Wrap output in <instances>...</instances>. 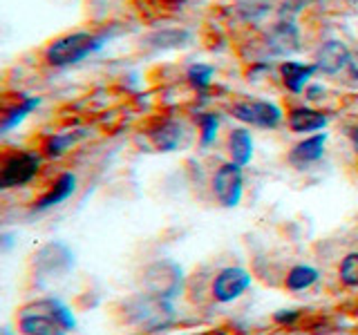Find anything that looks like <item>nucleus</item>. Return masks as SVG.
<instances>
[{"mask_svg": "<svg viewBox=\"0 0 358 335\" xmlns=\"http://www.w3.org/2000/svg\"><path fill=\"white\" fill-rule=\"evenodd\" d=\"M74 315L59 299H38L20 308L18 329L22 335H65L74 329Z\"/></svg>", "mask_w": 358, "mask_h": 335, "instance_id": "f257e3e1", "label": "nucleus"}, {"mask_svg": "<svg viewBox=\"0 0 358 335\" xmlns=\"http://www.w3.org/2000/svg\"><path fill=\"white\" fill-rule=\"evenodd\" d=\"M106 34H90V31H74L56 38L45 50V61L54 67H70L81 63L85 56L94 54L106 45Z\"/></svg>", "mask_w": 358, "mask_h": 335, "instance_id": "f03ea898", "label": "nucleus"}, {"mask_svg": "<svg viewBox=\"0 0 358 335\" xmlns=\"http://www.w3.org/2000/svg\"><path fill=\"white\" fill-rule=\"evenodd\" d=\"M128 322L134 327L145 329V331H155L166 327L168 322L173 320V304L171 299L164 297H155L150 293H143L139 297H134L128 302Z\"/></svg>", "mask_w": 358, "mask_h": 335, "instance_id": "7ed1b4c3", "label": "nucleus"}, {"mask_svg": "<svg viewBox=\"0 0 358 335\" xmlns=\"http://www.w3.org/2000/svg\"><path fill=\"white\" fill-rule=\"evenodd\" d=\"M184 284V275L182 268L175 262L164 260V262H155L143 271V286L145 293H150L155 297H164V299H173L179 295Z\"/></svg>", "mask_w": 358, "mask_h": 335, "instance_id": "20e7f679", "label": "nucleus"}, {"mask_svg": "<svg viewBox=\"0 0 358 335\" xmlns=\"http://www.w3.org/2000/svg\"><path fill=\"white\" fill-rule=\"evenodd\" d=\"M41 159L34 152H14L7 156L0 170V188H20L38 174Z\"/></svg>", "mask_w": 358, "mask_h": 335, "instance_id": "39448f33", "label": "nucleus"}, {"mask_svg": "<svg viewBox=\"0 0 358 335\" xmlns=\"http://www.w3.org/2000/svg\"><path fill=\"white\" fill-rule=\"evenodd\" d=\"M233 117L255 128L273 130L282 121V110L268 100H240L233 105Z\"/></svg>", "mask_w": 358, "mask_h": 335, "instance_id": "423d86ee", "label": "nucleus"}, {"mask_svg": "<svg viewBox=\"0 0 358 335\" xmlns=\"http://www.w3.org/2000/svg\"><path fill=\"white\" fill-rule=\"evenodd\" d=\"M242 165L224 163L213 177V193L224 208H235L242 201Z\"/></svg>", "mask_w": 358, "mask_h": 335, "instance_id": "0eeeda50", "label": "nucleus"}, {"mask_svg": "<svg viewBox=\"0 0 358 335\" xmlns=\"http://www.w3.org/2000/svg\"><path fill=\"white\" fill-rule=\"evenodd\" d=\"M249 286H251L249 271H244L240 266L222 268L215 275V279H213V297L222 302V304H229V302L238 299Z\"/></svg>", "mask_w": 358, "mask_h": 335, "instance_id": "6e6552de", "label": "nucleus"}, {"mask_svg": "<svg viewBox=\"0 0 358 335\" xmlns=\"http://www.w3.org/2000/svg\"><path fill=\"white\" fill-rule=\"evenodd\" d=\"M350 61H352V52L343 40H327L316 52L318 72L329 74V76L338 74L345 67H350Z\"/></svg>", "mask_w": 358, "mask_h": 335, "instance_id": "1a4fd4ad", "label": "nucleus"}, {"mask_svg": "<svg viewBox=\"0 0 358 335\" xmlns=\"http://www.w3.org/2000/svg\"><path fill=\"white\" fill-rule=\"evenodd\" d=\"M318 72L316 63H298V61H285L280 65V76L289 92L300 94L305 85L309 83V78Z\"/></svg>", "mask_w": 358, "mask_h": 335, "instance_id": "9d476101", "label": "nucleus"}, {"mask_svg": "<svg viewBox=\"0 0 358 335\" xmlns=\"http://www.w3.org/2000/svg\"><path fill=\"white\" fill-rule=\"evenodd\" d=\"M266 47H271L273 54H291L300 47V34L294 22H278V25L268 31Z\"/></svg>", "mask_w": 358, "mask_h": 335, "instance_id": "9b49d317", "label": "nucleus"}, {"mask_svg": "<svg viewBox=\"0 0 358 335\" xmlns=\"http://www.w3.org/2000/svg\"><path fill=\"white\" fill-rule=\"evenodd\" d=\"M324 141H327V134H313V137L300 141L298 145H294V150L289 154V161L296 168H305L313 161H318L322 152H324Z\"/></svg>", "mask_w": 358, "mask_h": 335, "instance_id": "f8f14e48", "label": "nucleus"}, {"mask_svg": "<svg viewBox=\"0 0 358 335\" xmlns=\"http://www.w3.org/2000/svg\"><path fill=\"white\" fill-rule=\"evenodd\" d=\"M76 190V177L72 172H63L59 179L54 181V186L50 188V193L48 195H43L36 204H34V210H50L54 206H59L63 204V201L70 197L72 193Z\"/></svg>", "mask_w": 358, "mask_h": 335, "instance_id": "ddd939ff", "label": "nucleus"}, {"mask_svg": "<svg viewBox=\"0 0 358 335\" xmlns=\"http://www.w3.org/2000/svg\"><path fill=\"white\" fill-rule=\"evenodd\" d=\"M327 121H329L327 114H322V112L311 110V107H296L289 112V128L298 134L318 132L327 126Z\"/></svg>", "mask_w": 358, "mask_h": 335, "instance_id": "4468645a", "label": "nucleus"}, {"mask_svg": "<svg viewBox=\"0 0 358 335\" xmlns=\"http://www.w3.org/2000/svg\"><path fill=\"white\" fill-rule=\"evenodd\" d=\"M148 137L155 143L157 150L171 152L177 148L179 141H182V128H179V123H175V121H162L159 126L148 132Z\"/></svg>", "mask_w": 358, "mask_h": 335, "instance_id": "2eb2a0df", "label": "nucleus"}, {"mask_svg": "<svg viewBox=\"0 0 358 335\" xmlns=\"http://www.w3.org/2000/svg\"><path fill=\"white\" fill-rule=\"evenodd\" d=\"M229 154L231 161L238 165H246L253 159V139L249 130L238 128L229 134Z\"/></svg>", "mask_w": 358, "mask_h": 335, "instance_id": "dca6fc26", "label": "nucleus"}, {"mask_svg": "<svg viewBox=\"0 0 358 335\" xmlns=\"http://www.w3.org/2000/svg\"><path fill=\"white\" fill-rule=\"evenodd\" d=\"M38 105H41L38 96H20L16 105H11V107L5 110L3 123H0V132H9L11 128H16L18 123L25 119L31 110H36Z\"/></svg>", "mask_w": 358, "mask_h": 335, "instance_id": "f3484780", "label": "nucleus"}, {"mask_svg": "<svg viewBox=\"0 0 358 335\" xmlns=\"http://www.w3.org/2000/svg\"><path fill=\"white\" fill-rule=\"evenodd\" d=\"M318 271L313 266H307V264H298L294 266L291 271L287 273V288L289 290H305L309 286H313L318 282Z\"/></svg>", "mask_w": 358, "mask_h": 335, "instance_id": "a211bd4d", "label": "nucleus"}, {"mask_svg": "<svg viewBox=\"0 0 358 335\" xmlns=\"http://www.w3.org/2000/svg\"><path fill=\"white\" fill-rule=\"evenodd\" d=\"M188 38H190L188 31H184V29H164V31L152 34L145 43L152 45L157 50H171V47H182V45H186Z\"/></svg>", "mask_w": 358, "mask_h": 335, "instance_id": "6ab92c4d", "label": "nucleus"}, {"mask_svg": "<svg viewBox=\"0 0 358 335\" xmlns=\"http://www.w3.org/2000/svg\"><path fill=\"white\" fill-rule=\"evenodd\" d=\"M81 137H83V132L54 134V137H50L48 143H45V154H48V156H61L76 139H81Z\"/></svg>", "mask_w": 358, "mask_h": 335, "instance_id": "aec40b11", "label": "nucleus"}, {"mask_svg": "<svg viewBox=\"0 0 358 335\" xmlns=\"http://www.w3.org/2000/svg\"><path fill=\"white\" fill-rule=\"evenodd\" d=\"M186 78H188V83L193 85L195 89H206L210 85V78H213V67L195 63V65L188 67Z\"/></svg>", "mask_w": 358, "mask_h": 335, "instance_id": "412c9836", "label": "nucleus"}, {"mask_svg": "<svg viewBox=\"0 0 358 335\" xmlns=\"http://www.w3.org/2000/svg\"><path fill=\"white\" fill-rule=\"evenodd\" d=\"M341 279L345 286L358 288V253H350L341 262Z\"/></svg>", "mask_w": 358, "mask_h": 335, "instance_id": "4be33fe9", "label": "nucleus"}, {"mask_svg": "<svg viewBox=\"0 0 358 335\" xmlns=\"http://www.w3.org/2000/svg\"><path fill=\"white\" fill-rule=\"evenodd\" d=\"M199 128H201V143L208 145L213 143V139L217 137V128H220V119L217 114H201L199 117Z\"/></svg>", "mask_w": 358, "mask_h": 335, "instance_id": "5701e85b", "label": "nucleus"}, {"mask_svg": "<svg viewBox=\"0 0 358 335\" xmlns=\"http://www.w3.org/2000/svg\"><path fill=\"white\" fill-rule=\"evenodd\" d=\"M347 70H350V76L354 81H358V52L352 54V61H350V67H347Z\"/></svg>", "mask_w": 358, "mask_h": 335, "instance_id": "b1692460", "label": "nucleus"}, {"mask_svg": "<svg viewBox=\"0 0 358 335\" xmlns=\"http://www.w3.org/2000/svg\"><path fill=\"white\" fill-rule=\"evenodd\" d=\"M298 318V313L296 311H289V313H278V315H275V320L278 322H294Z\"/></svg>", "mask_w": 358, "mask_h": 335, "instance_id": "393cba45", "label": "nucleus"}, {"mask_svg": "<svg viewBox=\"0 0 358 335\" xmlns=\"http://www.w3.org/2000/svg\"><path fill=\"white\" fill-rule=\"evenodd\" d=\"M350 139H352V143H354V150H356V154H358V128H352V132H350Z\"/></svg>", "mask_w": 358, "mask_h": 335, "instance_id": "a878e982", "label": "nucleus"}, {"mask_svg": "<svg viewBox=\"0 0 358 335\" xmlns=\"http://www.w3.org/2000/svg\"><path fill=\"white\" fill-rule=\"evenodd\" d=\"M352 3H358V0H352Z\"/></svg>", "mask_w": 358, "mask_h": 335, "instance_id": "bb28decb", "label": "nucleus"}, {"mask_svg": "<svg viewBox=\"0 0 358 335\" xmlns=\"http://www.w3.org/2000/svg\"><path fill=\"white\" fill-rule=\"evenodd\" d=\"M3 335H11V333H3Z\"/></svg>", "mask_w": 358, "mask_h": 335, "instance_id": "cd10ccee", "label": "nucleus"}]
</instances>
